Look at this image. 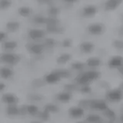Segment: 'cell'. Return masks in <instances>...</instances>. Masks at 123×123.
<instances>
[{
  "instance_id": "484cf974",
  "label": "cell",
  "mask_w": 123,
  "mask_h": 123,
  "mask_svg": "<svg viewBox=\"0 0 123 123\" xmlns=\"http://www.w3.org/2000/svg\"><path fill=\"white\" fill-rule=\"evenodd\" d=\"M48 12H49V15H50V17H55L59 14L60 10L59 8H57L55 6H51L49 9Z\"/></svg>"
},
{
  "instance_id": "277c9868",
  "label": "cell",
  "mask_w": 123,
  "mask_h": 123,
  "mask_svg": "<svg viewBox=\"0 0 123 123\" xmlns=\"http://www.w3.org/2000/svg\"><path fill=\"white\" fill-rule=\"evenodd\" d=\"M87 30L91 35H93V36H101L105 32V28L102 23L95 22L92 23V24L88 25Z\"/></svg>"
},
{
  "instance_id": "e0dca14e",
  "label": "cell",
  "mask_w": 123,
  "mask_h": 123,
  "mask_svg": "<svg viewBox=\"0 0 123 123\" xmlns=\"http://www.w3.org/2000/svg\"><path fill=\"white\" fill-rule=\"evenodd\" d=\"M20 27V23L16 21H9L6 23V29L11 32H15L18 30Z\"/></svg>"
},
{
  "instance_id": "6da1fadb",
  "label": "cell",
  "mask_w": 123,
  "mask_h": 123,
  "mask_svg": "<svg viewBox=\"0 0 123 123\" xmlns=\"http://www.w3.org/2000/svg\"><path fill=\"white\" fill-rule=\"evenodd\" d=\"M100 74L97 71L90 70L84 72L78 78L79 83L83 85V86H88V84L92 82V81H95L99 77Z\"/></svg>"
},
{
  "instance_id": "ac0fdd59",
  "label": "cell",
  "mask_w": 123,
  "mask_h": 123,
  "mask_svg": "<svg viewBox=\"0 0 123 123\" xmlns=\"http://www.w3.org/2000/svg\"><path fill=\"white\" fill-rule=\"evenodd\" d=\"M57 98L59 101L62 102H68L70 101L72 98V95L69 92H61L57 95Z\"/></svg>"
},
{
  "instance_id": "d590c367",
  "label": "cell",
  "mask_w": 123,
  "mask_h": 123,
  "mask_svg": "<svg viewBox=\"0 0 123 123\" xmlns=\"http://www.w3.org/2000/svg\"><path fill=\"white\" fill-rule=\"evenodd\" d=\"M64 2H67V3H69V4H72V3H75L78 0H63Z\"/></svg>"
},
{
  "instance_id": "8992f818",
  "label": "cell",
  "mask_w": 123,
  "mask_h": 123,
  "mask_svg": "<svg viewBox=\"0 0 123 123\" xmlns=\"http://www.w3.org/2000/svg\"><path fill=\"white\" fill-rule=\"evenodd\" d=\"M1 100L3 103L6 104L7 105H17L18 102V98L17 96L12 94V93H6L3 94Z\"/></svg>"
},
{
  "instance_id": "52a82bcc",
  "label": "cell",
  "mask_w": 123,
  "mask_h": 123,
  "mask_svg": "<svg viewBox=\"0 0 123 123\" xmlns=\"http://www.w3.org/2000/svg\"><path fill=\"white\" fill-rule=\"evenodd\" d=\"M62 79L61 77V75L59 74V72L57 71H55V72H52L49 73V74L45 75V82H47L48 84H55V83H58L59 82L61 79Z\"/></svg>"
},
{
  "instance_id": "2e32d148",
  "label": "cell",
  "mask_w": 123,
  "mask_h": 123,
  "mask_svg": "<svg viewBox=\"0 0 123 123\" xmlns=\"http://www.w3.org/2000/svg\"><path fill=\"white\" fill-rule=\"evenodd\" d=\"M18 44L15 41H6L2 45V49L5 50L6 52H9L10 51H12L15 49H16Z\"/></svg>"
},
{
  "instance_id": "cb8c5ba5",
  "label": "cell",
  "mask_w": 123,
  "mask_h": 123,
  "mask_svg": "<svg viewBox=\"0 0 123 123\" xmlns=\"http://www.w3.org/2000/svg\"><path fill=\"white\" fill-rule=\"evenodd\" d=\"M70 59H71L70 55H68V54H62V55H61L58 58L57 62L59 64H65L68 60H70Z\"/></svg>"
},
{
  "instance_id": "7a4b0ae2",
  "label": "cell",
  "mask_w": 123,
  "mask_h": 123,
  "mask_svg": "<svg viewBox=\"0 0 123 123\" xmlns=\"http://www.w3.org/2000/svg\"><path fill=\"white\" fill-rule=\"evenodd\" d=\"M20 61V56L15 53L5 52L0 55V62L7 65H15Z\"/></svg>"
},
{
  "instance_id": "7c38bea8",
  "label": "cell",
  "mask_w": 123,
  "mask_h": 123,
  "mask_svg": "<svg viewBox=\"0 0 123 123\" xmlns=\"http://www.w3.org/2000/svg\"><path fill=\"white\" fill-rule=\"evenodd\" d=\"M14 72L12 69H11L9 67L4 66L0 68V76L3 79H9L13 76Z\"/></svg>"
},
{
  "instance_id": "5bb4252c",
  "label": "cell",
  "mask_w": 123,
  "mask_h": 123,
  "mask_svg": "<svg viewBox=\"0 0 123 123\" xmlns=\"http://www.w3.org/2000/svg\"><path fill=\"white\" fill-rule=\"evenodd\" d=\"M6 114L9 116H16V115H21L20 108H18L17 105H7L6 108Z\"/></svg>"
},
{
  "instance_id": "9a60e30c",
  "label": "cell",
  "mask_w": 123,
  "mask_h": 123,
  "mask_svg": "<svg viewBox=\"0 0 123 123\" xmlns=\"http://www.w3.org/2000/svg\"><path fill=\"white\" fill-rule=\"evenodd\" d=\"M29 51L34 55H40L44 50V46L41 44H32L29 45Z\"/></svg>"
},
{
  "instance_id": "f1b7e54d",
  "label": "cell",
  "mask_w": 123,
  "mask_h": 123,
  "mask_svg": "<svg viewBox=\"0 0 123 123\" xmlns=\"http://www.w3.org/2000/svg\"><path fill=\"white\" fill-rule=\"evenodd\" d=\"M33 21L37 24H45L46 17L42 16V15H38V16H36L33 18Z\"/></svg>"
},
{
  "instance_id": "30bf717a",
  "label": "cell",
  "mask_w": 123,
  "mask_h": 123,
  "mask_svg": "<svg viewBox=\"0 0 123 123\" xmlns=\"http://www.w3.org/2000/svg\"><path fill=\"white\" fill-rule=\"evenodd\" d=\"M45 32L42 29H32L29 30V36L31 39L32 40H38L41 39V38L45 37Z\"/></svg>"
},
{
  "instance_id": "603a6c76",
  "label": "cell",
  "mask_w": 123,
  "mask_h": 123,
  "mask_svg": "<svg viewBox=\"0 0 123 123\" xmlns=\"http://www.w3.org/2000/svg\"><path fill=\"white\" fill-rule=\"evenodd\" d=\"M27 113L31 115H36L38 114V107L34 105H29L26 106Z\"/></svg>"
},
{
  "instance_id": "ba28073f",
  "label": "cell",
  "mask_w": 123,
  "mask_h": 123,
  "mask_svg": "<svg viewBox=\"0 0 123 123\" xmlns=\"http://www.w3.org/2000/svg\"><path fill=\"white\" fill-rule=\"evenodd\" d=\"M98 12L97 7L94 5L86 6L82 9V15L86 18H91L96 15Z\"/></svg>"
},
{
  "instance_id": "f546056e",
  "label": "cell",
  "mask_w": 123,
  "mask_h": 123,
  "mask_svg": "<svg viewBox=\"0 0 123 123\" xmlns=\"http://www.w3.org/2000/svg\"><path fill=\"white\" fill-rule=\"evenodd\" d=\"M114 46L118 49H123V41L122 40H116L114 42Z\"/></svg>"
},
{
  "instance_id": "4316f807",
  "label": "cell",
  "mask_w": 123,
  "mask_h": 123,
  "mask_svg": "<svg viewBox=\"0 0 123 123\" xmlns=\"http://www.w3.org/2000/svg\"><path fill=\"white\" fill-rule=\"evenodd\" d=\"M12 6L11 0H0V9L4 10Z\"/></svg>"
},
{
  "instance_id": "d6a6232c",
  "label": "cell",
  "mask_w": 123,
  "mask_h": 123,
  "mask_svg": "<svg viewBox=\"0 0 123 123\" xmlns=\"http://www.w3.org/2000/svg\"><path fill=\"white\" fill-rule=\"evenodd\" d=\"M38 2L40 4H45V5H48L52 2V0H38Z\"/></svg>"
},
{
  "instance_id": "ffe728a7",
  "label": "cell",
  "mask_w": 123,
  "mask_h": 123,
  "mask_svg": "<svg viewBox=\"0 0 123 123\" xmlns=\"http://www.w3.org/2000/svg\"><path fill=\"white\" fill-rule=\"evenodd\" d=\"M87 65L89 67H92V68L98 67L101 65V60L96 57H92L87 60Z\"/></svg>"
},
{
  "instance_id": "7402d4cb",
  "label": "cell",
  "mask_w": 123,
  "mask_h": 123,
  "mask_svg": "<svg viewBox=\"0 0 123 123\" xmlns=\"http://www.w3.org/2000/svg\"><path fill=\"white\" fill-rule=\"evenodd\" d=\"M46 30L50 33H60L62 32V29L59 25H48L46 26Z\"/></svg>"
},
{
  "instance_id": "5b68a950",
  "label": "cell",
  "mask_w": 123,
  "mask_h": 123,
  "mask_svg": "<svg viewBox=\"0 0 123 123\" xmlns=\"http://www.w3.org/2000/svg\"><path fill=\"white\" fill-rule=\"evenodd\" d=\"M108 65L111 69H120L123 66V58L119 55L111 57L108 62Z\"/></svg>"
},
{
  "instance_id": "836d02e7",
  "label": "cell",
  "mask_w": 123,
  "mask_h": 123,
  "mask_svg": "<svg viewBox=\"0 0 123 123\" xmlns=\"http://www.w3.org/2000/svg\"><path fill=\"white\" fill-rule=\"evenodd\" d=\"M6 36H7L6 33L3 32H0V42H2L4 39H5V38H6Z\"/></svg>"
},
{
  "instance_id": "9c48e42d",
  "label": "cell",
  "mask_w": 123,
  "mask_h": 123,
  "mask_svg": "<svg viewBox=\"0 0 123 123\" xmlns=\"http://www.w3.org/2000/svg\"><path fill=\"white\" fill-rule=\"evenodd\" d=\"M123 0H106L105 2V9L106 11H114L121 5Z\"/></svg>"
},
{
  "instance_id": "44dd1931",
  "label": "cell",
  "mask_w": 123,
  "mask_h": 123,
  "mask_svg": "<svg viewBox=\"0 0 123 123\" xmlns=\"http://www.w3.org/2000/svg\"><path fill=\"white\" fill-rule=\"evenodd\" d=\"M92 108L98 110H106L107 109V105L104 102H100V101H95L93 102V104H92Z\"/></svg>"
},
{
  "instance_id": "d4e9b609",
  "label": "cell",
  "mask_w": 123,
  "mask_h": 123,
  "mask_svg": "<svg viewBox=\"0 0 123 123\" xmlns=\"http://www.w3.org/2000/svg\"><path fill=\"white\" fill-rule=\"evenodd\" d=\"M46 25H59V21L55 17H47L46 18Z\"/></svg>"
},
{
  "instance_id": "4fadbf2b",
  "label": "cell",
  "mask_w": 123,
  "mask_h": 123,
  "mask_svg": "<svg viewBox=\"0 0 123 123\" xmlns=\"http://www.w3.org/2000/svg\"><path fill=\"white\" fill-rule=\"evenodd\" d=\"M95 49V45L90 42H83L80 45V50L84 53H91Z\"/></svg>"
},
{
  "instance_id": "4dcf8cb0",
  "label": "cell",
  "mask_w": 123,
  "mask_h": 123,
  "mask_svg": "<svg viewBox=\"0 0 123 123\" xmlns=\"http://www.w3.org/2000/svg\"><path fill=\"white\" fill-rule=\"evenodd\" d=\"M45 45L49 46V47H52L55 45V40L52 39V38H47L45 41Z\"/></svg>"
},
{
  "instance_id": "3957f363",
  "label": "cell",
  "mask_w": 123,
  "mask_h": 123,
  "mask_svg": "<svg viewBox=\"0 0 123 123\" xmlns=\"http://www.w3.org/2000/svg\"><path fill=\"white\" fill-rule=\"evenodd\" d=\"M106 98L112 102H118L123 99V91L122 88H114L107 92Z\"/></svg>"
},
{
  "instance_id": "8fae6325",
  "label": "cell",
  "mask_w": 123,
  "mask_h": 123,
  "mask_svg": "<svg viewBox=\"0 0 123 123\" xmlns=\"http://www.w3.org/2000/svg\"><path fill=\"white\" fill-rule=\"evenodd\" d=\"M70 116L74 118H79L83 116L84 110L81 107H72L68 110Z\"/></svg>"
},
{
  "instance_id": "83f0119b",
  "label": "cell",
  "mask_w": 123,
  "mask_h": 123,
  "mask_svg": "<svg viewBox=\"0 0 123 123\" xmlns=\"http://www.w3.org/2000/svg\"><path fill=\"white\" fill-rule=\"evenodd\" d=\"M59 109L58 107L55 105H52V104H49V105H47L45 108V111H46L47 112L50 113V112H57Z\"/></svg>"
},
{
  "instance_id": "8d00e7d4",
  "label": "cell",
  "mask_w": 123,
  "mask_h": 123,
  "mask_svg": "<svg viewBox=\"0 0 123 123\" xmlns=\"http://www.w3.org/2000/svg\"><path fill=\"white\" fill-rule=\"evenodd\" d=\"M118 71H119V72H120L121 73V74L123 75V66L120 68V69H118Z\"/></svg>"
},
{
  "instance_id": "1f68e13d",
  "label": "cell",
  "mask_w": 123,
  "mask_h": 123,
  "mask_svg": "<svg viewBox=\"0 0 123 123\" xmlns=\"http://www.w3.org/2000/svg\"><path fill=\"white\" fill-rule=\"evenodd\" d=\"M71 45H72V42L69 39H65L62 42V45L65 46V47H69V46H71Z\"/></svg>"
},
{
  "instance_id": "74e56055",
  "label": "cell",
  "mask_w": 123,
  "mask_h": 123,
  "mask_svg": "<svg viewBox=\"0 0 123 123\" xmlns=\"http://www.w3.org/2000/svg\"><path fill=\"white\" fill-rule=\"evenodd\" d=\"M31 123H40V122H31Z\"/></svg>"
},
{
  "instance_id": "e575fe53",
  "label": "cell",
  "mask_w": 123,
  "mask_h": 123,
  "mask_svg": "<svg viewBox=\"0 0 123 123\" xmlns=\"http://www.w3.org/2000/svg\"><path fill=\"white\" fill-rule=\"evenodd\" d=\"M6 87V84H5V83L0 82V92H2L3 90H5Z\"/></svg>"
},
{
  "instance_id": "d6986e66",
  "label": "cell",
  "mask_w": 123,
  "mask_h": 123,
  "mask_svg": "<svg viewBox=\"0 0 123 123\" xmlns=\"http://www.w3.org/2000/svg\"><path fill=\"white\" fill-rule=\"evenodd\" d=\"M18 14L22 17H28L32 14V9H30L29 7H26V6H22L20 7L18 10Z\"/></svg>"
}]
</instances>
